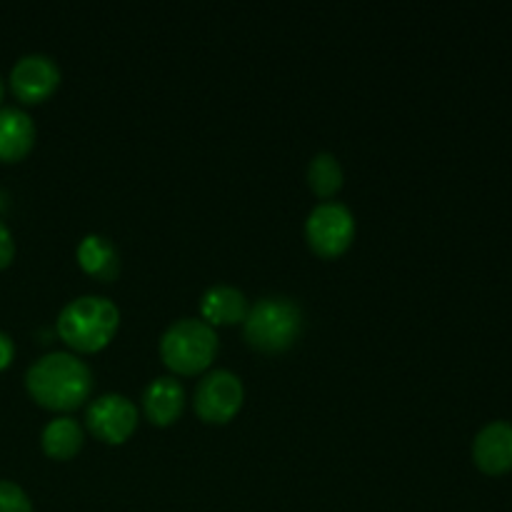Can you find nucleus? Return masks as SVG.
Here are the masks:
<instances>
[{"instance_id":"f257e3e1","label":"nucleus","mask_w":512,"mask_h":512,"mask_svg":"<svg viewBox=\"0 0 512 512\" xmlns=\"http://www.w3.org/2000/svg\"><path fill=\"white\" fill-rule=\"evenodd\" d=\"M30 398L50 410H73L88 400L93 373L73 353H48L35 360L25 375Z\"/></svg>"},{"instance_id":"f03ea898","label":"nucleus","mask_w":512,"mask_h":512,"mask_svg":"<svg viewBox=\"0 0 512 512\" xmlns=\"http://www.w3.org/2000/svg\"><path fill=\"white\" fill-rule=\"evenodd\" d=\"M120 323L118 305L103 295H80L58 315V335L78 353H98L113 340Z\"/></svg>"},{"instance_id":"7ed1b4c3","label":"nucleus","mask_w":512,"mask_h":512,"mask_svg":"<svg viewBox=\"0 0 512 512\" xmlns=\"http://www.w3.org/2000/svg\"><path fill=\"white\" fill-rule=\"evenodd\" d=\"M245 325V340L263 353H283L303 333V310L295 300L285 295H270L260 298L248 310Z\"/></svg>"},{"instance_id":"20e7f679","label":"nucleus","mask_w":512,"mask_h":512,"mask_svg":"<svg viewBox=\"0 0 512 512\" xmlns=\"http://www.w3.org/2000/svg\"><path fill=\"white\" fill-rule=\"evenodd\" d=\"M218 353V335L205 320L183 318L170 325L160 338V358L173 373L195 375L210 368Z\"/></svg>"},{"instance_id":"39448f33","label":"nucleus","mask_w":512,"mask_h":512,"mask_svg":"<svg viewBox=\"0 0 512 512\" xmlns=\"http://www.w3.org/2000/svg\"><path fill=\"white\" fill-rule=\"evenodd\" d=\"M305 238L320 258H338L350 248L355 238V218L348 205L320 203L305 220Z\"/></svg>"},{"instance_id":"423d86ee","label":"nucleus","mask_w":512,"mask_h":512,"mask_svg":"<svg viewBox=\"0 0 512 512\" xmlns=\"http://www.w3.org/2000/svg\"><path fill=\"white\" fill-rule=\"evenodd\" d=\"M245 388L230 370H213L195 388V413L205 423H228L243 408Z\"/></svg>"},{"instance_id":"0eeeda50","label":"nucleus","mask_w":512,"mask_h":512,"mask_svg":"<svg viewBox=\"0 0 512 512\" xmlns=\"http://www.w3.org/2000/svg\"><path fill=\"white\" fill-rule=\"evenodd\" d=\"M85 423H88L90 433H93L95 438H100L103 443L118 445L125 443V440L135 433V425H138V408H135L133 400L125 398V395L105 393L90 403Z\"/></svg>"},{"instance_id":"6e6552de","label":"nucleus","mask_w":512,"mask_h":512,"mask_svg":"<svg viewBox=\"0 0 512 512\" xmlns=\"http://www.w3.org/2000/svg\"><path fill=\"white\" fill-rule=\"evenodd\" d=\"M60 83V68L50 55H23L10 70V90L23 103H40L50 98Z\"/></svg>"},{"instance_id":"1a4fd4ad","label":"nucleus","mask_w":512,"mask_h":512,"mask_svg":"<svg viewBox=\"0 0 512 512\" xmlns=\"http://www.w3.org/2000/svg\"><path fill=\"white\" fill-rule=\"evenodd\" d=\"M473 460L485 475H505L512 470V425L505 420L488 423L473 440Z\"/></svg>"},{"instance_id":"9d476101","label":"nucleus","mask_w":512,"mask_h":512,"mask_svg":"<svg viewBox=\"0 0 512 512\" xmlns=\"http://www.w3.org/2000/svg\"><path fill=\"white\" fill-rule=\"evenodd\" d=\"M35 143V125L25 110L5 105L0 108V160L15 163L25 158Z\"/></svg>"},{"instance_id":"9b49d317","label":"nucleus","mask_w":512,"mask_h":512,"mask_svg":"<svg viewBox=\"0 0 512 512\" xmlns=\"http://www.w3.org/2000/svg\"><path fill=\"white\" fill-rule=\"evenodd\" d=\"M145 415L155 425H170L180 418L185 408V390L175 378H155L143 393Z\"/></svg>"},{"instance_id":"f8f14e48","label":"nucleus","mask_w":512,"mask_h":512,"mask_svg":"<svg viewBox=\"0 0 512 512\" xmlns=\"http://www.w3.org/2000/svg\"><path fill=\"white\" fill-rule=\"evenodd\" d=\"M248 310V298L243 290L233 288V285H215V288L205 290L203 300H200V313L208 325L243 323L248 318Z\"/></svg>"},{"instance_id":"ddd939ff","label":"nucleus","mask_w":512,"mask_h":512,"mask_svg":"<svg viewBox=\"0 0 512 512\" xmlns=\"http://www.w3.org/2000/svg\"><path fill=\"white\" fill-rule=\"evenodd\" d=\"M78 263L85 273L108 283V280H113L115 275H118L120 255L118 248L113 245V240L105 238V235L90 233L80 240Z\"/></svg>"},{"instance_id":"4468645a","label":"nucleus","mask_w":512,"mask_h":512,"mask_svg":"<svg viewBox=\"0 0 512 512\" xmlns=\"http://www.w3.org/2000/svg\"><path fill=\"white\" fill-rule=\"evenodd\" d=\"M83 425L75 418H55L50 420L43 428V435H40V443H43L45 455H50L53 460H68L83 448Z\"/></svg>"},{"instance_id":"2eb2a0df","label":"nucleus","mask_w":512,"mask_h":512,"mask_svg":"<svg viewBox=\"0 0 512 512\" xmlns=\"http://www.w3.org/2000/svg\"><path fill=\"white\" fill-rule=\"evenodd\" d=\"M343 165L333 153H318L308 165V183L315 195L330 198L343 188Z\"/></svg>"},{"instance_id":"dca6fc26","label":"nucleus","mask_w":512,"mask_h":512,"mask_svg":"<svg viewBox=\"0 0 512 512\" xmlns=\"http://www.w3.org/2000/svg\"><path fill=\"white\" fill-rule=\"evenodd\" d=\"M0 512H33L28 493L13 480H0Z\"/></svg>"},{"instance_id":"f3484780","label":"nucleus","mask_w":512,"mask_h":512,"mask_svg":"<svg viewBox=\"0 0 512 512\" xmlns=\"http://www.w3.org/2000/svg\"><path fill=\"white\" fill-rule=\"evenodd\" d=\"M15 258V240L13 233L8 230V225L0 220V270L8 268Z\"/></svg>"},{"instance_id":"a211bd4d","label":"nucleus","mask_w":512,"mask_h":512,"mask_svg":"<svg viewBox=\"0 0 512 512\" xmlns=\"http://www.w3.org/2000/svg\"><path fill=\"white\" fill-rule=\"evenodd\" d=\"M13 355H15L13 340H10L8 333L0 330V370H5L10 363H13Z\"/></svg>"},{"instance_id":"6ab92c4d","label":"nucleus","mask_w":512,"mask_h":512,"mask_svg":"<svg viewBox=\"0 0 512 512\" xmlns=\"http://www.w3.org/2000/svg\"><path fill=\"white\" fill-rule=\"evenodd\" d=\"M3 95H5V83H3V78H0V100H3Z\"/></svg>"}]
</instances>
